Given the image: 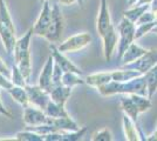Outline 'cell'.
I'll return each instance as SVG.
<instances>
[{"instance_id": "obj_1", "label": "cell", "mask_w": 157, "mask_h": 141, "mask_svg": "<svg viewBox=\"0 0 157 141\" xmlns=\"http://www.w3.org/2000/svg\"><path fill=\"white\" fill-rule=\"evenodd\" d=\"M98 93L103 96H111L116 94H141L148 96V88L145 75L141 74L129 81H110L98 87Z\"/></svg>"}, {"instance_id": "obj_2", "label": "cell", "mask_w": 157, "mask_h": 141, "mask_svg": "<svg viewBox=\"0 0 157 141\" xmlns=\"http://www.w3.org/2000/svg\"><path fill=\"white\" fill-rule=\"evenodd\" d=\"M118 32V45H117V58L121 59L124 54L127 48L135 41V32H136V25L127 19L125 17L122 18L117 26Z\"/></svg>"}, {"instance_id": "obj_3", "label": "cell", "mask_w": 157, "mask_h": 141, "mask_svg": "<svg viewBox=\"0 0 157 141\" xmlns=\"http://www.w3.org/2000/svg\"><path fill=\"white\" fill-rule=\"evenodd\" d=\"M63 27H65V19H63L62 12L59 8V5L56 2H53L52 22H51V26L48 28L45 38H46L47 40L51 41V42L59 41L61 35H62V32H63Z\"/></svg>"}, {"instance_id": "obj_4", "label": "cell", "mask_w": 157, "mask_h": 141, "mask_svg": "<svg viewBox=\"0 0 157 141\" xmlns=\"http://www.w3.org/2000/svg\"><path fill=\"white\" fill-rule=\"evenodd\" d=\"M92 42V35L87 32L78 33L65 40L58 48L62 53H75L83 49Z\"/></svg>"}, {"instance_id": "obj_5", "label": "cell", "mask_w": 157, "mask_h": 141, "mask_svg": "<svg viewBox=\"0 0 157 141\" xmlns=\"http://www.w3.org/2000/svg\"><path fill=\"white\" fill-rule=\"evenodd\" d=\"M155 65H157V49H149L141 58H138L137 60L132 61L128 65H123V67L136 69L141 74H145Z\"/></svg>"}, {"instance_id": "obj_6", "label": "cell", "mask_w": 157, "mask_h": 141, "mask_svg": "<svg viewBox=\"0 0 157 141\" xmlns=\"http://www.w3.org/2000/svg\"><path fill=\"white\" fill-rule=\"evenodd\" d=\"M51 22H52V5H51L49 0H46V1H44V6L40 12L39 18L36 19V22L33 27L34 34L45 38L47 31L51 26Z\"/></svg>"}, {"instance_id": "obj_7", "label": "cell", "mask_w": 157, "mask_h": 141, "mask_svg": "<svg viewBox=\"0 0 157 141\" xmlns=\"http://www.w3.org/2000/svg\"><path fill=\"white\" fill-rule=\"evenodd\" d=\"M24 122L27 126H40L51 123V118L45 113L44 109L29 105L24 111Z\"/></svg>"}, {"instance_id": "obj_8", "label": "cell", "mask_w": 157, "mask_h": 141, "mask_svg": "<svg viewBox=\"0 0 157 141\" xmlns=\"http://www.w3.org/2000/svg\"><path fill=\"white\" fill-rule=\"evenodd\" d=\"M28 94V99H29V105H33L35 107H39L45 111L47 104L51 100V95L49 93L42 89L40 86H25Z\"/></svg>"}, {"instance_id": "obj_9", "label": "cell", "mask_w": 157, "mask_h": 141, "mask_svg": "<svg viewBox=\"0 0 157 141\" xmlns=\"http://www.w3.org/2000/svg\"><path fill=\"white\" fill-rule=\"evenodd\" d=\"M113 26H114V24L111 21L108 2H107V0H101V6H100L98 22H96V29H98V35L102 38Z\"/></svg>"}, {"instance_id": "obj_10", "label": "cell", "mask_w": 157, "mask_h": 141, "mask_svg": "<svg viewBox=\"0 0 157 141\" xmlns=\"http://www.w3.org/2000/svg\"><path fill=\"white\" fill-rule=\"evenodd\" d=\"M117 35V28L115 26H113L102 37V40H103V55H105V60L107 62H110L113 54H114V52H115V49H116V47L118 45Z\"/></svg>"}, {"instance_id": "obj_11", "label": "cell", "mask_w": 157, "mask_h": 141, "mask_svg": "<svg viewBox=\"0 0 157 141\" xmlns=\"http://www.w3.org/2000/svg\"><path fill=\"white\" fill-rule=\"evenodd\" d=\"M54 58L53 55H51L47 62L45 64V66L42 68L41 73L39 76V86L42 89L47 91L48 93L51 92V89L53 88V71H54Z\"/></svg>"}, {"instance_id": "obj_12", "label": "cell", "mask_w": 157, "mask_h": 141, "mask_svg": "<svg viewBox=\"0 0 157 141\" xmlns=\"http://www.w3.org/2000/svg\"><path fill=\"white\" fill-rule=\"evenodd\" d=\"M49 48H51V51H52V55H53V58H54V61L63 69V72H74V73H78L82 75V71H81L80 68L76 67L72 61L68 60L65 55H63V53L60 52L59 48H56L54 45H51Z\"/></svg>"}, {"instance_id": "obj_13", "label": "cell", "mask_w": 157, "mask_h": 141, "mask_svg": "<svg viewBox=\"0 0 157 141\" xmlns=\"http://www.w3.org/2000/svg\"><path fill=\"white\" fill-rule=\"evenodd\" d=\"M122 128H123L125 140L128 141L142 140V138H140V136H143L142 133H141V129L135 125V122L131 120L127 114H124L123 118H122Z\"/></svg>"}, {"instance_id": "obj_14", "label": "cell", "mask_w": 157, "mask_h": 141, "mask_svg": "<svg viewBox=\"0 0 157 141\" xmlns=\"http://www.w3.org/2000/svg\"><path fill=\"white\" fill-rule=\"evenodd\" d=\"M120 105H121V109L123 111V113L128 115L131 120L135 122V125L138 127V114H140V111H138L136 104L132 101L130 95L129 94H123V96L120 100Z\"/></svg>"}, {"instance_id": "obj_15", "label": "cell", "mask_w": 157, "mask_h": 141, "mask_svg": "<svg viewBox=\"0 0 157 141\" xmlns=\"http://www.w3.org/2000/svg\"><path fill=\"white\" fill-rule=\"evenodd\" d=\"M33 32V28H31L24 37H21L19 40H17L15 47H14V60L15 62L19 60L21 57L29 53V42H31V37Z\"/></svg>"}, {"instance_id": "obj_16", "label": "cell", "mask_w": 157, "mask_h": 141, "mask_svg": "<svg viewBox=\"0 0 157 141\" xmlns=\"http://www.w3.org/2000/svg\"><path fill=\"white\" fill-rule=\"evenodd\" d=\"M71 93H72V87L61 84V85L53 86L49 92V95H51V100H53L54 102L59 105H65L66 101L71 96Z\"/></svg>"}, {"instance_id": "obj_17", "label": "cell", "mask_w": 157, "mask_h": 141, "mask_svg": "<svg viewBox=\"0 0 157 141\" xmlns=\"http://www.w3.org/2000/svg\"><path fill=\"white\" fill-rule=\"evenodd\" d=\"M51 125H53L59 131H66V132H75V131L80 129L78 123L73 120L69 115L60 116V118H51Z\"/></svg>"}, {"instance_id": "obj_18", "label": "cell", "mask_w": 157, "mask_h": 141, "mask_svg": "<svg viewBox=\"0 0 157 141\" xmlns=\"http://www.w3.org/2000/svg\"><path fill=\"white\" fill-rule=\"evenodd\" d=\"M148 52V49H145L143 47H141L140 45L132 42L130 46L127 48V51L124 52V54L122 55L121 60L123 62V65H128L132 61L137 60L138 58H141L143 54H145Z\"/></svg>"}, {"instance_id": "obj_19", "label": "cell", "mask_w": 157, "mask_h": 141, "mask_svg": "<svg viewBox=\"0 0 157 141\" xmlns=\"http://www.w3.org/2000/svg\"><path fill=\"white\" fill-rule=\"evenodd\" d=\"M0 38L2 40V44L6 48L7 53L12 54L14 52V47L17 44L15 40V32H12L11 29H8L2 24H0Z\"/></svg>"}, {"instance_id": "obj_20", "label": "cell", "mask_w": 157, "mask_h": 141, "mask_svg": "<svg viewBox=\"0 0 157 141\" xmlns=\"http://www.w3.org/2000/svg\"><path fill=\"white\" fill-rule=\"evenodd\" d=\"M85 80L87 85L98 88L102 85H105V84L113 81V78H111V72H100V73L88 75Z\"/></svg>"}, {"instance_id": "obj_21", "label": "cell", "mask_w": 157, "mask_h": 141, "mask_svg": "<svg viewBox=\"0 0 157 141\" xmlns=\"http://www.w3.org/2000/svg\"><path fill=\"white\" fill-rule=\"evenodd\" d=\"M150 10V4H144V5H134L131 6V8L123 12V17H125L127 19H129L132 21L134 24H136V21L140 19V17L145 12Z\"/></svg>"}, {"instance_id": "obj_22", "label": "cell", "mask_w": 157, "mask_h": 141, "mask_svg": "<svg viewBox=\"0 0 157 141\" xmlns=\"http://www.w3.org/2000/svg\"><path fill=\"white\" fill-rule=\"evenodd\" d=\"M144 75H145V80H147L148 96L151 99L157 91V65H155L150 71H148Z\"/></svg>"}, {"instance_id": "obj_23", "label": "cell", "mask_w": 157, "mask_h": 141, "mask_svg": "<svg viewBox=\"0 0 157 141\" xmlns=\"http://www.w3.org/2000/svg\"><path fill=\"white\" fill-rule=\"evenodd\" d=\"M141 73L136 69H130V68H124L111 72V78L114 81H129L134 78H136Z\"/></svg>"}, {"instance_id": "obj_24", "label": "cell", "mask_w": 157, "mask_h": 141, "mask_svg": "<svg viewBox=\"0 0 157 141\" xmlns=\"http://www.w3.org/2000/svg\"><path fill=\"white\" fill-rule=\"evenodd\" d=\"M8 92L12 95V98H13L14 100L17 101V102H19L21 106H24V107L29 106V99H28V94H27V91L25 87L14 86Z\"/></svg>"}, {"instance_id": "obj_25", "label": "cell", "mask_w": 157, "mask_h": 141, "mask_svg": "<svg viewBox=\"0 0 157 141\" xmlns=\"http://www.w3.org/2000/svg\"><path fill=\"white\" fill-rule=\"evenodd\" d=\"M45 113L51 118H60V116H68V113L65 109V105H59L53 100H49L45 108Z\"/></svg>"}, {"instance_id": "obj_26", "label": "cell", "mask_w": 157, "mask_h": 141, "mask_svg": "<svg viewBox=\"0 0 157 141\" xmlns=\"http://www.w3.org/2000/svg\"><path fill=\"white\" fill-rule=\"evenodd\" d=\"M0 24H2L4 26L7 27L8 29H11L12 32H15L12 18L10 15L8 8H7L6 4H5L4 0H0Z\"/></svg>"}, {"instance_id": "obj_27", "label": "cell", "mask_w": 157, "mask_h": 141, "mask_svg": "<svg viewBox=\"0 0 157 141\" xmlns=\"http://www.w3.org/2000/svg\"><path fill=\"white\" fill-rule=\"evenodd\" d=\"M131 96L132 101L136 104L140 113H143L145 111H148L149 108H151V99L147 95H141V94H129Z\"/></svg>"}, {"instance_id": "obj_28", "label": "cell", "mask_w": 157, "mask_h": 141, "mask_svg": "<svg viewBox=\"0 0 157 141\" xmlns=\"http://www.w3.org/2000/svg\"><path fill=\"white\" fill-rule=\"evenodd\" d=\"M61 82H62V85L69 86V87H74V86H76V85H82V84H85L86 80L81 78V74L74 73V72H65Z\"/></svg>"}, {"instance_id": "obj_29", "label": "cell", "mask_w": 157, "mask_h": 141, "mask_svg": "<svg viewBox=\"0 0 157 141\" xmlns=\"http://www.w3.org/2000/svg\"><path fill=\"white\" fill-rule=\"evenodd\" d=\"M136 32H135V40L141 39L145 34L149 32H152V29L157 26V20H154L151 22H147V24H141V25H136Z\"/></svg>"}, {"instance_id": "obj_30", "label": "cell", "mask_w": 157, "mask_h": 141, "mask_svg": "<svg viewBox=\"0 0 157 141\" xmlns=\"http://www.w3.org/2000/svg\"><path fill=\"white\" fill-rule=\"evenodd\" d=\"M14 140H28V141H41L44 140V135L39 134L34 131L27 129L26 132H19L17 133Z\"/></svg>"}, {"instance_id": "obj_31", "label": "cell", "mask_w": 157, "mask_h": 141, "mask_svg": "<svg viewBox=\"0 0 157 141\" xmlns=\"http://www.w3.org/2000/svg\"><path fill=\"white\" fill-rule=\"evenodd\" d=\"M11 79L13 81V84L15 86H21V87H25L26 86V78L24 76V74L21 73V71L19 69V67L17 66V64L13 65L12 68V76Z\"/></svg>"}, {"instance_id": "obj_32", "label": "cell", "mask_w": 157, "mask_h": 141, "mask_svg": "<svg viewBox=\"0 0 157 141\" xmlns=\"http://www.w3.org/2000/svg\"><path fill=\"white\" fill-rule=\"evenodd\" d=\"M93 141H111L113 140V134L108 128H103L101 131L96 132L92 136Z\"/></svg>"}, {"instance_id": "obj_33", "label": "cell", "mask_w": 157, "mask_h": 141, "mask_svg": "<svg viewBox=\"0 0 157 141\" xmlns=\"http://www.w3.org/2000/svg\"><path fill=\"white\" fill-rule=\"evenodd\" d=\"M154 20H157L156 15L154 14V12H152L151 10H148V11H145V12L140 17V19L136 21V24H135V25L147 24V22H151V21H154Z\"/></svg>"}, {"instance_id": "obj_34", "label": "cell", "mask_w": 157, "mask_h": 141, "mask_svg": "<svg viewBox=\"0 0 157 141\" xmlns=\"http://www.w3.org/2000/svg\"><path fill=\"white\" fill-rule=\"evenodd\" d=\"M15 85L13 84L12 79L7 78L6 75L0 73V88L1 89H5V91H10L11 88H13Z\"/></svg>"}, {"instance_id": "obj_35", "label": "cell", "mask_w": 157, "mask_h": 141, "mask_svg": "<svg viewBox=\"0 0 157 141\" xmlns=\"http://www.w3.org/2000/svg\"><path fill=\"white\" fill-rule=\"evenodd\" d=\"M0 73L6 75L7 78H10V79H11V76H12V72L10 71V68H8V66L6 65V62L2 60V59H0Z\"/></svg>"}, {"instance_id": "obj_36", "label": "cell", "mask_w": 157, "mask_h": 141, "mask_svg": "<svg viewBox=\"0 0 157 141\" xmlns=\"http://www.w3.org/2000/svg\"><path fill=\"white\" fill-rule=\"evenodd\" d=\"M0 89H1V88H0ZM0 114L5 115V116H7L8 119H12V118H13V115L11 114V113L7 111L6 108H5V106L2 105V102H1V99H0Z\"/></svg>"}, {"instance_id": "obj_37", "label": "cell", "mask_w": 157, "mask_h": 141, "mask_svg": "<svg viewBox=\"0 0 157 141\" xmlns=\"http://www.w3.org/2000/svg\"><path fill=\"white\" fill-rule=\"evenodd\" d=\"M150 10L154 12V14L156 15V18H157V0H152V1H151Z\"/></svg>"}, {"instance_id": "obj_38", "label": "cell", "mask_w": 157, "mask_h": 141, "mask_svg": "<svg viewBox=\"0 0 157 141\" xmlns=\"http://www.w3.org/2000/svg\"><path fill=\"white\" fill-rule=\"evenodd\" d=\"M145 140L147 141H157V131L152 132V134L148 135V136L145 138Z\"/></svg>"}, {"instance_id": "obj_39", "label": "cell", "mask_w": 157, "mask_h": 141, "mask_svg": "<svg viewBox=\"0 0 157 141\" xmlns=\"http://www.w3.org/2000/svg\"><path fill=\"white\" fill-rule=\"evenodd\" d=\"M58 1H59V4H62V5L68 6V5H72L74 2H76L78 0H58Z\"/></svg>"}, {"instance_id": "obj_40", "label": "cell", "mask_w": 157, "mask_h": 141, "mask_svg": "<svg viewBox=\"0 0 157 141\" xmlns=\"http://www.w3.org/2000/svg\"><path fill=\"white\" fill-rule=\"evenodd\" d=\"M152 0H138L136 5H144V4H151Z\"/></svg>"}, {"instance_id": "obj_41", "label": "cell", "mask_w": 157, "mask_h": 141, "mask_svg": "<svg viewBox=\"0 0 157 141\" xmlns=\"http://www.w3.org/2000/svg\"><path fill=\"white\" fill-rule=\"evenodd\" d=\"M137 1L138 0H128L127 2H128V5H129V6H134V5H136V4H137Z\"/></svg>"}, {"instance_id": "obj_42", "label": "cell", "mask_w": 157, "mask_h": 141, "mask_svg": "<svg viewBox=\"0 0 157 141\" xmlns=\"http://www.w3.org/2000/svg\"><path fill=\"white\" fill-rule=\"evenodd\" d=\"M152 32H154V33H157V26L155 27V28H154V29H152Z\"/></svg>"}, {"instance_id": "obj_43", "label": "cell", "mask_w": 157, "mask_h": 141, "mask_svg": "<svg viewBox=\"0 0 157 141\" xmlns=\"http://www.w3.org/2000/svg\"><path fill=\"white\" fill-rule=\"evenodd\" d=\"M82 1H83V0H78V4H80V5L82 4Z\"/></svg>"}, {"instance_id": "obj_44", "label": "cell", "mask_w": 157, "mask_h": 141, "mask_svg": "<svg viewBox=\"0 0 157 141\" xmlns=\"http://www.w3.org/2000/svg\"><path fill=\"white\" fill-rule=\"evenodd\" d=\"M40 1H42V2H44V1H46V0H40Z\"/></svg>"}, {"instance_id": "obj_45", "label": "cell", "mask_w": 157, "mask_h": 141, "mask_svg": "<svg viewBox=\"0 0 157 141\" xmlns=\"http://www.w3.org/2000/svg\"><path fill=\"white\" fill-rule=\"evenodd\" d=\"M156 131H157V129H156Z\"/></svg>"}]
</instances>
